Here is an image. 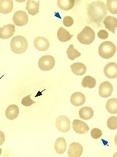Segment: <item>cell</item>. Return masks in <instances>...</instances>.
<instances>
[{"instance_id": "11", "label": "cell", "mask_w": 117, "mask_h": 157, "mask_svg": "<svg viewBox=\"0 0 117 157\" xmlns=\"http://www.w3.org/2000/svg\"><path fill=\"white\" fill-rule=\"evenodd\" d=\"M105 75L110 79H114L117 78V64L115 62H110L106 64L104 67Z\"/></svg>"}, {"instance_id": "5", "label": "cell", "mask_w": 117, "mask_h": 157, "mask_svg": "<svg viewBox=\"0 0 117 157\" xmlns=\"http://www.w3.org/2000/svg\"><path fill=\"white\" fill-rule=\"evenodd\" d=\"M38 66L41 70L49 71L54 67L55 59L51 55L43 56L38 61Z\"/></svg>"}, {"instance_id": "34", "label": "cell", "mask_w": 117, "mask_h": 157, "mask_svg": "<svg viewBox=\"0 0 117 157\" xmlns=\"http://www.w3.org/2000/svg\"><path fill=\"white\" fill-rule=\"evenodd\" d=\"M2 148H0V156H1V154H2Z\"/></svg>"}, {"instance_id": "9", "label": "cell", "mask_w": 117, "mask_h": 157, "mask_svg": "<svg viewBox=\"0 0 117 157\" xmlns=\"http://www.w3.org/2000/svg\"><path fill=\"white\" fill-rule=\"evenodd\" d=\"M72 129H74V131L76 133L80 134V135H83V134L87 133L89 131V126L86 124L85 122L82 121L75 119L72 124Z\"/></svg>"}, {"instance_id": "17", "label": "cell", "mask_w": 117, "mask_h": 157, "mask_svg": "<svg viewBox=\"0 0 117 157\" xmlns=\"http://www.w3.org/2000/svg\"><path fill=\"white\" fill-rule=\"evenodd\" d=\"M40 1H33V0H29L26 2V10L29 15L35 16L39 13Z\"/></svg>"}, {"instance_id": "2", "label": "cell", "mask_w": 117, "mask_h": 157, "mask_svg": "<svg viewBox=\"0 0 117 157\" xmlns=\"http://www.w3.org/2000/svg\"><path fill=\"white\" fill-rule=\"evenodd\" d=\"M10 48L13 53L16 54H21L26 52L28 48V42L22 36L17 35L10 42Z\"/></svg>"}, {"instance_id": "33", "label": "cell", "mask_w": 117, "mask_h": 157, "mask_svg": "<svg viewBox=\"0 0 117 157\" xmlns=\"http://www.w3.org/2000/svg\"><path fill=\"white\" fill-rule=\"evenodd\" d=\"M5 141V135L3 132L0 131V145H2Z\"/></svg>"}, {"instance_id": "6", "label": "cell", "mask_w": 117, "mask_h": 157, "mask_svg": "<svg viewBox=\"0 0 117 157\" xmlns=\"http://www.w3.org/2000/svg\"><path fill=\"white\" fill-rule=\"evenodd\" d=\"M55 126L59 132H68L70 129V121L65 116H60L56 119Z\"/></svg>"}, {"instance_id": "8", "label": "cell", "mask_w": 117, "mask_h": 157, "mask_svg": "<svg viewBox=\"0 0 117 157\" xmlns=\"http://www.w3.org/2000/svg\"><path fill=\"white\" fill-rule=\"evenodd\" d=\"M113 90H114V88H113L112 84L108 81H105L99 85V94L103 98H108L112 94Z\"/></svg>"}, {"instance_id": "18", "label": "cell", "mask_w": 117, "mask_h": 157, "mask_svg": "<svg viewBox=\"0 0 117 157\" xmlns=\"http://www.w3.org/2000/svg\"><path fill=\"white\" fill-rule=\"evenodd\" d=\"M13 2L12 0H0V13L7 14L13 10Z\"/></svg>"}, {"instance_id": "21", "label": "cell", "mask_w": 117, "mask_h": 157, "mask_svg": "<svg viewBox=\"0 0 117 157\" xmlns=\"http://www.w3.org/2000/svg\"><path fill=\"white\" fill-rule=\"evenodd\" d=\"M94 110L90 107H83L79 110V116L83 120H89L93 117Z\"/></svg>"}, {"instance_id": "29", "label": "cell", "mask_w": 117, "mask_h": 157, "mask_svg": "<svg viewBox=\"0 0 117 157\" xmlns=\"http://www.w3.org/2000/svg\"><path fill=\"white\" fill-rule=\"evenodd\" d=\"M34 103H35V102H34L33 100H32L31 96L30 95H28V96H26V97H24L21 100L22 105H24V106H25V107H29V106H31V105H34Z\"/></svg>"}, {"instance_id": "13", "label": "cell", "mask_w": 117, "mask_h": 157, "mask_svg": "<svg viewBox=\"0 0 117 157\" xmlns=\"http://www.w3.org/2000/svg\"><path fill=\"white\" fill-rule=\"evenodd\" d=\"M34 46L38 51H45L49 48L50 43L46 38L43 37H38L34 40Z\"/></svg>"}, {"instance_id": "3", "label": "cell", "mask_w": 117, "mask_h": 157, "mask_svg": "<svg viewBox=\"0 0 117 157\" xmlns=\"http://www.w3.org/2000/svg\"><path fill=\"white\" fill-rule=\"evenodd\" d=\"M116 47L112 42L105 41L102 43L98 48V53L103 59H108L116 53Z\"/></svg>"}, {"instance_id": "31", "label": "cell", "mask_w": 117, "mask_h": 157, "mask_svg": "<svg viewBox=\"0 0 117 157\" xmlns=\"http://www.w3.org/2000/svg\"><path fill=\"white\" fill-rule=\"evenodd\" d=\"M73 18L71 16H65L64 19H63V24L64 25V26L67 27H70L73 24Z\"/></svg>"}, {"instance_id": "1", "label": "cell", "mask_w": 117, "mask_h": 157, "mask_svg": "<svg viewBox=\"0 0 117 157\" xmlns=\"http://www.w3.org/2000/svg\"><path fill=\"white\" fill-rule=\"evenodd\" d=\"M87 15L92 22L100 24L107 15L105 3L102 1H95L90 3L87 7Z\"/></svg>"}, {"instance_id": "12", "label": "cell", "mask_w": 117, "mask_h": 157, "mask_svg": "<svg viewBox=\"0 0 117 157\" xmlns=\"http://www.w3.org/2000/svg\"><path fill=\"white\" fill-rule=\"evenodd\" d=\"M83 153V147L80 143H72L70 145L68 150V156L70 157H80Z\"/></svg>"}, {"instance_id": "19", "label": "cell", "mask_w": 117, "mask_h": 157, "mask_svg": "<svg viewBox=\"0 0 117 157\" xmlns=\"http://www.w3.org/2000/svg\"><path fill=\"white\" fill-rule=\"evenodd\" d=\"M56 152L58 154H63L67 148V143L64 137H59L57 139L54 146Z\"/></svg>"}, {"instance_id": "16", "label": "cell", "mask_w": 117, "mask_h": 157, "mask_svg": "<svg viewBox=\"0 0 117 157\" xmlns=\"http://www.w3.org/2000/svg\"><path fill=\"white\" fill-rule=\"evenodd\" d=\"M19 108L16 105H11L5 110V116L9 120H14L18 116Z\"/></svg>"}, {"instance_id": "10", "label": "cell", "mask_w": 117, "mask_h": 157, "mask_svg": "<svg viewBox=\"0 0 117 157\" xmlns=\"http://www.w3.org/2000/svg\"><path fill=\"white\" fill-rule=\"evenodd\" d=\"M16 27L13 24H7L3 27H0V38L5 40L9 39L14 34Z\"/></svg>"}, {"instance_id": "23", "label": "cell", "mask_w": 117, "mask_h": 157, "mask_svg": "<svg viewBox=\"0 0 117 157\" xmlns=\"http://www.w3.org/2000/svg\"><path fill=\"white\" fill-rule=\"evenodd\" d=\"M57 37L59 41L61 42H67L71 40L72 37V34H70L68 30L65 29L64 28L60 27L59 29L58 32H57Z\"/></svg>"}, {"instance_id": "26", "label": "cell", "mask_w": 117, "mask_h": 157, "mask_svg": "<svg viewBox=\"0 0 117 157\" xmlns=\"http://www.w3.org/2000/svg\"><path fill=\"white\" fill-rule=\"evenodd\" d=\"M67 55H68V57L69 59L70 60H74L76 58H78L81 56V53H80L79 51H77L76 49L74 48L73 45H70V46L68 47V50H67Z\"/></svg>"}, {"instance_id": "20", "label": "cell", "mask_w": 117, "mask_h": 157, "mask_svg": "<svg viewBox=\"0 0 117 157\" xmlns=\"http://www.w3.org/2000/svg\"><path fill=\"white\" fill-rule=\"evenodd\" d=\"M71 70L76 75H83L86 72V67L80 62L74 63L71 65Z\"/></svg>"}, {"instance_id": "7", "label": "cell", "mask_w": 117, "mask_h": 157, "mask_svg": "<svg viewBox=\"0 0 117 157\" xmlns=\"http://www.w3.org/2000/svg\"><path fill=\"white\" fill-rule=\"evenodd\" d=\"M29 18L26 12L23 10L16 11L13 15V22L18 26H24L28 23Z\"/></svg>"}, {"instance_id": "4", "label": "cell", "mask_w": 117, "mask_h": 157, "mask_svg": "<svg viewBox=\"0 0 117 157\" xmlns=\"http://www.w3.org/2000/svg\"><path fill=\"white\" fill-rule=\"evenodd\" d=\"M78 40L84 45H90L95 39V33L89 26H85L84 29L78 34Z\"/></svg>"}, {"instance_id": "25", "label": "cell", "mask_w": 117, "mask_h": 157, "mask_svg": "<svg viewBox=\"0 0 117 157\" xmlns=\"http://www.w3.org/2000/svg\"><path fill=\"white\" fill-rule=\"evenodd\" d=\"M106 109L108 113L111 114L117 113V99L112 98L107 102Z\"/></svg>"}, {"instance_id": "22", "label": "cell", "mask_w": 117, "mask_h": 157, "mask_svg": "<svg viewBox=\"0 0 117 157\" xmlns=\"http://www.w3.org/2000/svg\"><path fill=\"white\" fill-rule=\"evenodd\" d=\"M76 2L74 0H58L57 5L62 10L68 11L73 8Z\"/></svg>"}, {"instance_id": "28", "label": "cell", "mask_w": 117, "mask_h": 157, "mask_svg": "<svg viewBox=\"0 0 117 157\" xmlns=\"http://www.w3.org/2000/svg\"><path fill=\"white\" fill-rule=\"evenodd\" d=\"M107 126L111 130L117 129V118L116 116H111L107 121Z\"/></svg>"}, {"instance_id": "27", "label": "cell", "mask_w": 117, "mask_h": 157, "mask_svg": "<svg viewBox=\"0 0 117 157\" xmlns=\"http://www.w3.org/2000/svg\"><path fill=\"white\" fill-rule=\"evenodd\" d=\"M106 9L112 14L117 13V1L116 0H108L106 3Z\"/></svg>"}, {"instance_id": "30", "label": "cell", "mask_w": 117, "mask_h": 157, "mask_svg": "<svg viewBox=\"0 0 117 157\" xmlns=\"http://www.w3.org/2000/svg\"><path fill=\"white\" fill-rule=\"evenodd\" d=\"M102 135H103L102 131L97 128H95L91 132V136L93 139H99V137H101Z\"/></svg>"}, {"instance_id": "32", "label": "cell", "mask_w": 117, "mask_h": 157, "mask_svg": "<svg viewBox=\"0 0 117 157\" xmlns=\"http://www.w3.org/2000/svg\"><path fill=\"white\" fill-rule=\"evenodd\" d=\"M99 38H100L102 40H105L108 37V32H106L105 30H100L97 34Z\"/></svg>"}, {"instance_id": "14", "label": "cell", "mask_w": 117, "mask_h": 157, "mask_svg": "<svg viewBox=\"0 0 117 157\" xmlns=\"http://www.w3.org/2000/svg\"><path fill=\"white\" fill-rule=\"evenodd\" d=\"M70 102L74 106H81L86 102V97L84 94L77 91V92L72 94V96H71Z\"/></svg>"}, {"instance_id": "24", "label": "cell", "mask_w": 117, "mask_h": 157, "mask_svg": "<svg viewBox=\"0 0 117 157\" xmlns=\"http://www.w3.org/2000/svg\"><path fill=\"white\" fill-rule=\"evenodd\" d=\"M81 85L84 88L93 89L96 86V80L92 76H86L82 80Z\"/></svg>"}, {"instance_id": "15", "label": "cell", "mask_w": 117, "mask_h": 157, "mask_svg": "<svg viewBox=\"0 0 117 157\" xmlns=\"http://www.w3.org/2000/svg\"><path fill=\"white\" fill-rule=\"evenodd\" d=\"M103 24L107 29L115 34L117 26V19L116 17L111 16H106L103 20Z\"/></svg>"}]
</instances>
